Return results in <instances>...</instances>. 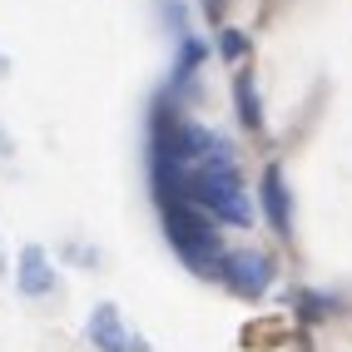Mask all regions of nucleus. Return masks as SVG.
<instances>
[{
    "label": "nucleus",
    "mask_w": 352,
    "mask_h": 352,
    "mask_svg": "<svg viewBox=\"0 0 352 352\" xmlns=\"http://www.w3.org/2000/svg\"><path fill=\"white\" fill-rule=\"evenodd\" d=\"M159 199V214H164V233H169L174 253L184 258L189 268H199L204 278H219V258H223V239L214 219L184 194V189H154Z\"/></svg>",
    "instance_id": "nucleus-1"
},
{
    "label": "nucleus",
    "mask_w": 352,
    "mask_h": 352,
    "mask_svg": "<svg viewBox=\"0 0 352 352\" xmlns=\"http://www.w3.org/2000/svg\"><path fill=\"white\" fill-rule=\"evenodd\" d=\"M184 194H189L214 223H233V228L253 223V204H248V189L239 179V159H204V164H194V169L184 174Z\"/></svg>",
    "instance_id": "nucleus-2"
},
{
    "label": "nucleus",
    "mask_w": 352,
    "mask_h": 352,
    "mask_svg": "<svg viewBox=\"0 0 352 352\" xmlns=\"http://www.w3.org/2000/svg\"><path fill=\"white\" fill-rule=\"evenodd\" d=\"M219 278L239 298H263L268 283H273V263H268V253H258V248H239V253L219 258Z\"/></svg>",
    "instance_id": "nucleus-3"
},
{
    "label": "nucleus",
    "mask_w": 352,
    "mask_h": 352,
    "mask_svg": "<svg viewBox=\"0 0 352 352\" xmlns=\"http://www.w3.org/2000/svg\"><path fill=\"white\" fill-rule=\"evenodd\" d=\"M89 342L100 352H144V342L129 333V322L114 302H100V308L89 313Z\"/></svg>",
    "instance_id": "nucleus-4"
},
{
    "label": "nucleus",
    "mask_w": 352,
    "mask_h": 352,
    "mask_svg": "<svg viewBox=\"0 0 352 352\" xmlns=\"http://www.w3.org/2000/svg\"><path fill=\"white\" fill-rule=\"evenodd\" d=\"M15 283H20L25 298H45V293L55 288V268H50V258H45V248H25V253H20Z\"/></svg>",
    "instance_id": "nucleus-5"
},
{
    "label": "nucleus",
    "mask_w": 352,
    "mask_h": 352,
    "mask_svg": "<svg viewBox=\"0 0 352 352\" xmlns=\"http://www.w3.org/2000/svg\"><path fill=\"white\" fill-rule=\"evenodd\" d=\"M263 208H268V219H273V228L278 233H288L293 228V199H288V184H283V169H268L263 174Z\"/></svg>",
    "instance_id": "nucleus-6"
},
{
    "label": "nucleus",
    "mask_w": 352,
    "mask_h": 352,
    "mask_svg": "<svg viewBox=\"0 0 352 352\" xmlns=\"http://www.w3.org/2000/svg\"><path fill=\"white\" fill-rule=\"evenodd\" d=\"M208 60V45L204 40H184V50H179V69H174V89L189 80V75H199V65Z\"/></svg>",
    "instance_id": "nucleus-7"
},
{
    "label": "nucleus",
    "mask_w": 352,
    "mask_h": 352,
    "mask_svg": "<svg viewBox=\"0 0 352 352\" xmlns=\"http://www.w3.org/2000/svg\"><path fill=\"white\" fill-rule=\"evenodd\" d=\"M239 114H243V129H258L263 114H258V95H253V80L239 75Z\"/></svg>",
    "instance_id": "nucleus-8"
},
{
    "label": "nucleus",
    "mask_w": 352,
    "mask_h": 352,
    "mask_svg": "<svg viewBox=\"0 0 352 352\" xmlns=\"http://www.w3.org/2000/svg\"><path fill=\"white\" fill-rule=\"evenodd\" d=\"M219 45H223V55H228V60H243V55H248V35H239V30H223Z\"/></svg>",
    "instance_id": "nucleus-9"
},
{
    "label": "nucleus",
    "mask_w": 352,
    "mask_h": 352,
    "mask_svg": "<svg viewBox=\"0 0 352 352\" xmlns=\"http://www.w3.org/2000/svg\"><path fill=\"white\" fill-rule=\"evenodd\" d=\"M204 10L208 15H223V0H204Z\"/></svg>",
    "instance_id": "nucleus-10"
}]
</instances>
